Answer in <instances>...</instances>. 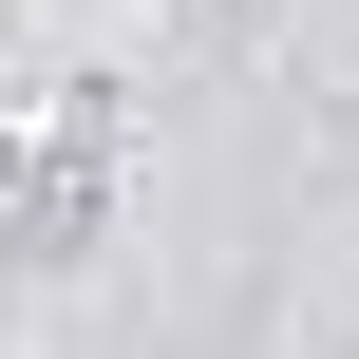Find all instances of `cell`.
I'll return each mask as SVG.
<instances>
[]
</instances>
